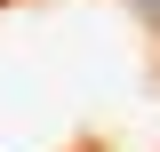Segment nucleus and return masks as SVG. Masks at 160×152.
<instances>
[{
	"label": "nucleus",
	"mask_w": 160,
	"mask_h": 152,
	"mask_svg": "<svg viewBox=\"0 0 160 152\" xmlns=\"http://www.w3.org/2000/svg\"><path fill=\"white\" fill-rule=\"evenodd\" d=\"M136 8H144V16H152V24H160V0H136Z\"/></svg>",
	"instance_id": "1"
}]
</instances>
